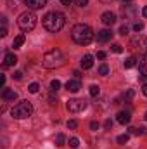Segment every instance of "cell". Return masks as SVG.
Segmentation results:
<instances>
[{
	"instance_id": "cell-1",
	"label": "cell",
	"mask_w": 147,
	"mask_h": 149,
	"mask_svg": "<svg viewBox=\"0 0 147 149\" xmlns=\"http://www.w3.org/2000/svg\"><path fill=\"white\" fill-rule=\"evenodd\" d=\"M64 24H66V17L59 10H52L43 16V28L50 33H57L59 30H62Z\"/></svg>"
},
{
	"instance_id": "cell-2",
	"label": "cell",
	"mask_w": 147,
	"mask_h": 149,
	"mask_svg": "<svg viewBox=\"0 0 147 149\" xmlns=\"http://www.w3.org/2000/svg\"><path fill=\"white\" fill-rule=\"evenodd\" d=\"M71 38L78 45H88L94 40V30L88 24H74L71 30Z\"/></svg>"
},
{
	"instance_id": "cell-3",
	"label": "cell",
	"mask_w": 147,
	"mask_h": 149,
	"mask_svg": "<svg viewBox=\"0 0 147 149\" xmlns=\"http://www.w3.org/2000/svg\"><path fill=\"white\" fill-rule=\"evenodd\" d=\"M64 63H66V57H64L62 50H59V49H52V50L45 52V56H43V59H42V64H43L47 70L61 68Z\"/></svg>"
},
{
	"instance_id": "cell-4",
	"label": "cell",
	"mask_w": 147,
	"mask_h": 149,
	"mask_svg": "<svg viewBox=\"0 0 147 149\" xmlns=\"http://www.w3.org/2000/svg\"><path fill=\"white\" fill-rule=\"evenodd\" d=\"M17 26H19L23 31H31V30L37 26V16H35L31 10L23 12V14L17 17Z\"/></svg>"
},
{
	"instance_id": "cell-5",
	"label": "cell",
	"mask_w": 147,
	"mask_h": 149,
	"mask_svg": "<svg viewBox=\"0 0 147 149\" xmlns=\"http://www.w3.org/2000/svg\"><path fill=\"white\" fill-rule=\"evenodd\" d=\"M10 113H12V116H14L16 120H24V118H30V116H31L33 106H31L30 101H21L19 104H16V106L12 108Z\"/></svg>"
},
{
	"instance_id": "cell-6",
	"label": "cell",
	"mask_w": 147,
	"mask_h": 149,
	"mask_svg": "<svg viewBox=\"0 0 147 149\" xmlns=\"http://www.w3.org/2000/svg\"><path fill=\"white\" fill-rule=\"evenodd\" d=\"M66 108H68L69 113H81L87 108V102L83 99H69L68 104H66Z\"/></svg>"
},
{
	"instance_id": "cell-7",
	"label": "cell",
	"mask_w": 147,
	"mask_h": 149,
	"mask_svg": "<svg viewBox=\"0 0 147 149\" xmlns=\"http://www.w3.org/2000/svg\"><path fill=\"white\" fill-rule=\"evenodd\" d=\"M130 49L132 50H142L147 54V38L146 37H135L130 40Z\"/></svg>"
},
{
	"instance_id": "cell-8",
	"label": "cell",
	"mask_w": 147,
	"mask_h": 149,
	"mask_svg": "<svg viewBox=\"0 0 147 149\" xmlns=\"http://www.w3.org/2000/svg\"><path fill=\"white\" fill-rule=\"evenodd\" d=\"M26 5H28V9H31V10H38V9H43L45 5H47V0H23Z\"/></svg>"
},
{
	"instance_id": "cell-9",
	"label": "cell",
	"mask_w": 147,
	"mask_h": 149,
	"mask_svg": "<svg viewBox=\"0 0 147 149\" xmlns=\"http://www.w3.org/2000/svg\"><path fill=\"white\" fill-rule=\"evenodd\" d=\"M101 21H102V24H106V26H112L114 23H116V14L114 12H104L102 16H101Z\"/></svg>"
},
{
	"instance_id": "cell-10",
	"label": "cell",
	"mask_w": 147,
	"mask_h": 149,
	"mask_svg": "<svg viewBox=\"0 0 147 149\" xmlns=\"http://www.w3.org/2000/svg\"><path fill=\"white\" fill-rule=\"evenodd\" d=\"M17 63V57L12 54V52H7L5 57H3V68H10V66H16Z\"/></svg>"
},
{
	"instance_id": "cell-11",
	"label": "cell",
	"mask_w": 147,
	"mask_h": 149,
	"mask_svg": "<svg viewBox=\"0 0 147 149\" xmlns=\"http://www.w3.org/2000/svg\"><path fill=\"white\" fill-rule=\"evenodd\" d=\"M80 64H81V68H83V70H90V68L94 66V56H90V54H85V56L81 57Z\"/></svg>"
},
{
	"instance_id": "cell-12",
	"label": "cell",
	"mask_w": 147,
	"mask_h": 149,
	"mask_svg": "<svg viewBox=\"0 0 147 149\" xmlns=\"http://www.w3.org/2000/svg\"><path fill=\"white\" fill-rule=\"evenodd\" d=\"M2 99H3V101H16V99H17V92L12 90V88H3Z\"/></svg>"
},
{
	"instance_id": "cell-13",
	"label": "cell",
	"mask_w": 147,
	"mask_h": 149,
	"mask_svg": "<svg viewBox=\"0 0 147 149\" xmlns=\"http://www.w3.org/2000/svg\"><path fill=\"white\" fill-rule=\"evenodd\" d=\"M66 88H68L69 92H78V90L81 88V81H80L78 78H74V80H69V81L66 83Z\"/></svg>"
},
{
	"instance_id": "cell-14",
	"label": "cell",
	"mask_w": 147,
	"mask_h": 149,
	"mask_svg": "<svg viewBox=\"0 0 147 149\" xmlns=\"http://www.w3.org/2000/svg\"><path fill=\"white\" fill-rule=\"evenodd\" d=\"M130 111H119L118 113V116H116V120H118V123H121V125H126V123H130Z\"/></svg>"
},
{
	"instance_id": "cell-15",
	"label": "cell",
	"mask_w": 147,
	"mask_h": 149,
	"mask_svg": "<svg viewBox=\"0 0 147 149\" xmlns=\"http://www.w3.org/2000/svg\"><path fill=\"white\" fill-rule=\"evenodd\" d=\"M111 37H112L111 30H101V31H97V40L99 42H109Z\"/></svg>"
},
{
	"instance_id": "cell-16",
	"label": "cell",
	"mask_w": 147,
	"mask_h": 149,
	"mask_svg": "<svg viewBox=\"0 0 147 149\" xmlns=\"http://www.w3.org/2000/svg\"><path fill=\"white\" fill-rule=\"evenodd\" d=\"M139 70H140V74L147 78V54L142 56V59H140V63H139Z\"/></svg>"
},
{
	"instance_id": "cell-17",
	"label": "cell",
	"mask_w": 147,
	"mask_h": 149,
	"mask_svg": "<svg viewBox=\"0 0 147 149\" xmlns=\"http://www.w3.org/2000/svg\"><path fill=\"white\" fill-rule=\"evenodd\" d=\"M24 40H26L24 35H17V37L14 38V42H12V47H14V49H21L23 43H24Z\"/></svg>"
},
{
	"instance_id": "cell-18",
	"label": "cell",
	"mask_w": 147,
	"mask_h": 149,
	"mask_svg": "<svg viewBox=\"0 0 147 149\" xmlns=\"http://www.w3.org/2000/svg\"><path fill=\"white\" fill-rule=\"evenodd\" d=\"M137 64V57L135 56H130L128 59H125V63H123V66L126 68V70H130V68H133Z\"/></svg>"
},
{
	"instance_id": "cell-19",
	"label": "cell",
	"mask_w": 147,
	"mask_h": 149,
	"mask_svg": "<svg viewBox=\"0 0 147 149\" xmlns=\"http://www.w3.org/2000/svg\"><path fill=\"white\" fill-rule=\"evenodd\" d=\"M59 88H61V81H59V80H52V81H50V90H52V92H57Z\"/></svg>"
},
{
	"instance_id": "cell-20",
	"label": "cell",
	"mask_w": 147,
	"mask_h": 149,
	"mask_svg": "<svg viewBox=\"0 0 147 149\" xmlns=\"http://www.w3.org/2000/svg\"><path fill=\"white\" fill-rule=\"evenodd\" d=\"M64 142H66V137H64V134H57V137H55V144L61 148V146H64Z\"/></svg>"
},
{
	"instance_id": "cell-21",
	"label": "cell",
	"mask_w": 147,
	"mask_h": 149,
	"mask_svg": "<svg viewBox=\"0 0 147 149\" xmlns=\"http://www.w3.org/2000/svg\"><path fill=\"white\" fill-rule=\"evenodd\" d=\"M99 94H101V88H99V85H92V87H90V95H92V97H97Z\"/></svg>"
},
{
	"instance_id": "cell-22",
	"label": "cell",
	"mask_w": 147,
	"mask_h": 149,
	"mask_svg": "<svg viewBox=\"0 0 147 149\" xmlns=\"http://www.w3.org/2000/svg\"><path fill=\"white\" fill-rule=\"evenodd\" d=\"M111 50L116 52V54H121V52H123V47H121L119 43H112V45H111Z\"/></svg>"
},
{
	"instance_id": "cell-23",
	"label": "cell",
	"mask_w": 147,
	"mask_h": 149,
	"mask_svg": "<svg viewBox=\"0 0 147 149\" xmlns=\"http://www.w3.org/2000/svg\"><path fill=\"white\" fill-rule=\"evenodd\" d=\"M128 139H130V135H128V134H123V135L118 137V144H126Z\"/></svg>"
},
{
	"instance_id": "cell-24",
	"label": "cell",
	"mask_w": 147,
	"mask_h": 149,
	"mask_svg": "<svg viewBox=\"0 0 147 149\" xmlns=\"http://www.w3.org/2000/svg\"><path fill=\"white\" fill-rule=\"evenodd\" d=\"M68 144H69V148L76 149V148H78V146H80V141H78V139H76V137H71V139H69V142H68Z\"/></svg>"
},
{
	"instance_id": "cell-25",
	"label": "cell",
	"mask_w": 147,
	"mask_h": 149,
	"mask_svg": "<svg viewBox=\"0 0 147 149\" xmlns=\"http://www.w3.org/2000/svg\"><path fill=\"white\" fill-rule=\"evenodd\" d=\"M133 94H135L133 90H126V92L123 94V99H125V102H126V101H130V99L133 97Z\"/></svg>"
},
{
	"instance_id": "cell-26",
	"label": "cell",
	"mask_w": 147,
	"mask_h": 149,
	"mask_svg": "<svg viewBox=\"0 0 147 149\" xmlns=\"http://www.w3.org/2000/svg\"><path fill=\"white\" fill-rule=\"evenodd\" d=\"M99 73H101V74H104V76H106V74L109 73V66H107V64H102V66L99 68Z\"/></svg>"
},
{
	"instance_id": "cell-27",
	"label": "cell",
	"mask_w": 147,
	"mask_h": 149,
	"mask_svg": "<svg viewBox=\"0 0 147 149\" xmlns=\"http://www.w3.org/2000/svg\"><path fill=\"white\" fill-rule=\"evenodd\" d=\"M38 88H40V85H38V83H31V85L28 87V90H30L31 94H37V92H38Z\"/></svg>"
},
{
	"instance_id": "cell-28",
	"label": "cell",
	"mask_w": 147,
	"mask_h": 149,
	"mask_svg": "<svg viewBox=\"0 0 147 149\" xmlns=\"http://www.w3.org/2000/svg\"><path fill=\"white\" fill-rule=\"evenodd\" d=\"M142 30H144V23H140V21H139V23H135V24H133V31H137V33H139V31H142Z\"/></svg>"
},
{
	"instance_id": "cell-29",
	"label": "cell",
	"mask_w": 147,
	"mask_h": 149,
	"mask_svg": "<svg viewBox=\"0 0 147 149\" xmlns=\"http://www.w3.org/2000/svg\"><path fill=\"white\" fill-rule=\"evenodd\" d=\"M78 127V121H74V120H69L68 121V128H71V130H74Z\"/></svg>"
},
{
	"instance_id": "cell-30",
	"label": "cell",
	"mask_w": 147,
	"mask_h": 149,
	"mask_svg": "<svg viewBox=\"0 0 147 149\" xmlns=\"http://www.w3.org/2000/svg\"><path fill=\"white\" fill-rule=\"evenodd\" d=\"M119 35H123V37L128 35V26H121V28H119Z\"/></svg>"
},
{
	"instance_id": "cell-31",
	"label": "cell",
	"mask_w": 147,
	"mask_h": 149,
	"mask_svg": "<svg viewBox=\"0 0 147 149\" xmlns=\"http://www.w3.org/2000/svg\"><path fill=\"white\" fill-rule=\"evenodd\" d=\"M76 3H78L80 7H85V5L88 3V0H76Z\"/></svg>"
},
{
	"instance_id": "cell-32",
	"label": "cell",
	"mask_w": 147,
	"mask_h": 149,
	"mask_svg": "<svg viewBox=\"0 0 147 149\" xmlns=\"http://www.w3.org/2000/svg\"><path fill=\"white\" fill-rule=\"evenodd\" d=\"M104 127H106V130H109L111 127H112V121H111V120H106V123H104Z\"/></svg>"
},
{
	"instance_id": "cell-33",
	"label": "cell",
	"mask_w": 147,
	"mask_h": 149,
	"mask_svg": "<svg viewBox=\"0 0 147 149\" xmlns=\"http://www.w3.org/2000/svg\"><path fill=\"white\" fill-rule=\"evenodd\" d=\"M90 128H92V130H97V128H99V123H97V121H92V123H90Z\"/></svg>"
},
{
	"instance_id": "cell-34",
	"label": "cell",
	"mask_w": 147,
	"mask_h": 149,
	"mask_svg": "<svg viewBox=\"0 0 147 149\" xmlns=\"http://www.w3.org/2000/svg\"><path fill=\"white\" fill-rule=\"evenodd\" d=\"M14 78H16V80H21V78H23V73H21V71H16V73H14Z\"/></svg>"
},
{
	"instance_id": "cell-35",
	"label": "cell",
	"mask_w": 147,
	"mask_h": 149,
	"mask_svg": "<svg viewBox=\"0 0 147 149\" xmlns=\"http://www.w3.org/2000/svg\"><path fill=\"white\" fill-rule=\"evenodd\" d=\"M97 57H99V59H106V52H102V50L97 52Z\"/></svg>"
},
{
	"instance_id": "cell-36",
	"label": "cell",
	"mask_w": 147,
	"mask_h": 149,
	"mask_svg": "<svg viewBox=\"0 0 147 149\" xmlns=\"http://www.w3.org/2000/svg\"><path fill=\"white\" fill-rule=\"evenodd\" d=\"M3 85H5V74L0 76V87H3Z\"/></svg>"
},
{
	"instance_id": "cell-37",
	"label": "cell",
	"mask_w": 147,
	"mask_h": 149,
	"mask_svg": "<svg viewBox=\"0 0 147 149\" xmlns=\"http://www.w3.org/2000/svg\"><path fill=\"white\" fill-rule=\"evenodd\" d=\"M142 94L147 97V85H142Z\"/></svg>"
},
{
	"instance_id": "cell-38",
	"label": "cell",
	"mask_w": 147,
	"mask_h": 149,
	"mask_svg": "<svg viewBox=\"0 0 147 149\" xmlns=\"http://www.w3.org/2000/svg\"><path fill=\"white\" fill-rule=\"evenodd\" d=\"M61 3H64V5H69V3H71V0H61Z\"/></svg>"
},
{
	"instance_id": "cell-39",
	"label": "cell",
	"mask_w": 147,
	"mask_h": 149,
	"mask_svg": "<svg viewBox=\"0 0 147 149\" xmlns=\"http://www.w3.org/2000/svg\"><path fill=\"white\" fill-rule=\"evenodd\" d=\"M142 14H144V16H146V17H147V5H146V7H144V9H142Z\"/></svg>"
},
{
	"instance_id": "cell-40",
	"label": "cell",
	"mask_w": 147,
	"mask_h": 149,
	"mask_svg": "<svg viewBox=\"0 0 147 149\" xmlns=\"http://www.w3.org/2000/svg\"><path fill=\"white\" fill-rule=\"evenodd\" d=\"M101 2H104V3H107V2H111V0H101Z\"/></svg>"
},
{
	"instance_id": "cell-41",
	"label": "cell",
	"mask_w": 147,
	"mask_h": 149,
	"mask_svg": "<svg viewBox=\"0 0 147 149\" xmlns=\"http://www.w3.org/2000/svg\"><path fill=\"white\" fill-rule=\"evenodd\" d=\"M144 118H146V120H147V113H146V116H144Z\"/></svg>"
},
{
	"instance_id": "cell-42",
	"label": "cell",
	"mask_w": 147,
	"mask_h": 149,
	"mask_svg": "<svg viewBox=\"0 0 147 149\" xmlns=\"http://www.w3.org/2000/svg\"><path fill=\"white\" fill-rule=\"evenodd\" d=\"M125 2H130V0H125Z\"/></svg>"
}]
</instances>
